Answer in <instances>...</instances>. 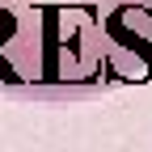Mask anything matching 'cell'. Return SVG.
Masks as SVG:
<instances>
[{"label":"cell","instance_id":"obj_1","mask_svg":"<svg viewBox=\"0 0 152 152\" xmlns=\"http://www.w3.org/2000/svg\"><path fill=\"white\" fill-rule=\"evenodd\" d=\"M152 80V0H0V93L93 97Z\"/></svg>","mask_w":152,"mask_h":152}]
</instances>
